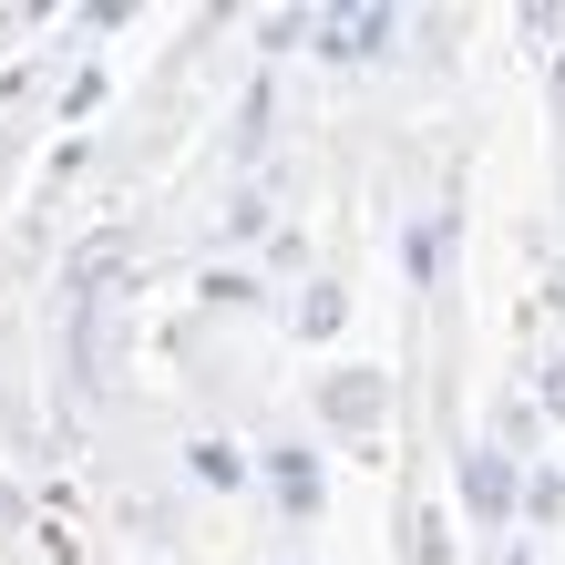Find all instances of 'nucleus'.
<instances>
[]
</instances>
